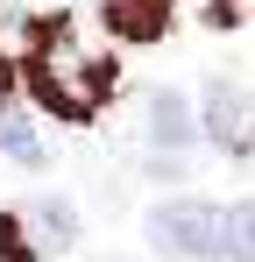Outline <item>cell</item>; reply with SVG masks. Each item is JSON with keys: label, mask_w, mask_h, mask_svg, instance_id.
Returning a JSON list of instances; mask_svg holds the SVG:
<instances>
[{"label": "cell", "mask_w": 255, "mask_h": 262, "mask_svg": "<svg viewBox=\"0 0 255 262\" xmlns=\"http://www.w3.org/2000/svg\"><path fill=\"white\" fill-rule=\"evenodd\" d=\"M220 255L227 262H255V206L248 199L220 206Z\"/></svg>", "instance_id": "cell-6"}, {"label": "cell", "mask_w": 255, "mask_h": 262, "mask_svg": "<svg viewBox=\"0 0 255 262\" xmlns=\"http://www.w3.org/2000/svg\"><path fill=\"white\" fill-rule=\"evenodd\" d=\"M149 135H156L163 149H184V142H199V114L184 106V92H156V99H149Z\"/></svg>", "instance_id": "cell-5"}, {"label": "cell", "mask_w": 255, "mask_h": 262, "mask_svg": "<svg viewBox=\"0 0 255 262\" xmlns=\"http://www.w3.org/2000/svg\"><path fill=\"white\" fill-rule=\"evenodd\" d=\"M149 241L177 262H213L220 255V206L206 199H163L149 213Z\"/></svg>", "instance_id": "cell-1"}, {"label": "cell", "mask_w": 255, "mask_h": 262, "mask_svg": "<svg viewBox=\"0 0 255 262\" xmlns=\"http://www.w3.org/2000/svg\"><path fill=\"white\" fill-rule=\"evenodd\" d=\"M14 220H22V234H29V248H36V255H57V248H71V234H78V213H71L64 199L14 206Z\"/></svg>", "instance_id": "cell-4"}, {"label": "cell", "mask_w": 255, "mask_h": 262, "mask_svg": "<svg viewBox=\"0 0 255 262\" xmlns=\"http://www.w3.org/2000/svg\"><path fill=\"white\" fill-rule=\"evenodd\" d=\"M0 149H7V156H14L22 170H36V163H50V156H42V135L29 128L22 114H0Z\"/></svg>", "instance_id": "cell-7"}, {"label": "cell", "mask_w": 255, "mask_h": 262, "mask_svg": "<svg viewBox=\"0 0 255 262\" xmlns=\"http://www.w3.org/2000/svg\"><path fill=\"white\" fill-rule=\"evenodd\" d=\"M206 21H213V29H234V21H241V0H213Z\"/></svg>", "instance_id": "cell-8"}, {"label": "cell", "mask_w": 255, "mask_h": 262, "mask_svg": "<svg viewBox=\"0 0 255 262\" xmlns=\"http://www.w3.org/2000/svg\"><path fill=\"white\" fill-rule=\"evenodd\" d=\"M170 14H177V0H107L99 7V21H107L114 43H163Z\"/></svg>", "instance_id": "cell-3"}, {"label": "cell", "mask_w": 255, "mask_h": 262, "mask_svg": "<svg viewBox=\"0 0 255 262\" xmlns=\"http://www.w3.org/2000/svg\"><path fill=\"white\" fill-rule=\"evenodd\" d=\"M199 128H206L227 156H248V99H241V85H234V78H213V85H206Z\"/></svg>", "instance_id": "cell-2"}]
</instances>
